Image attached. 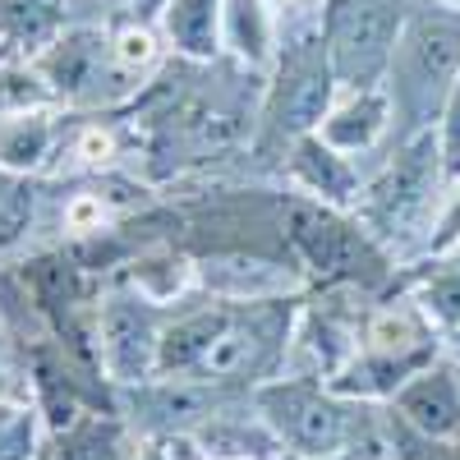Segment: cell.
<instances>
[{
	"mask_svg": "<svg viewBox=\"0 0 460 460\" xmlns=\"http://www.w3.org/2000/svg\"><path fill=\"white\" fill-rule=\"evenodd\" d=\"M56 143L51 111H23V115H0V171L5 175H32L42 171Z\"/></svg>",
	"mask_w": 460,
	"mask_h": 460,
	"instance_id": "9a60e30c",
	"label": "cell"
},
{
	"mask_svg": "<svg viewBox=\"0 0 460 460\" xmlns=\"http://www.w3.org/2000/svg\"><path fill=\"white\" fill-rule=\"evenodd\" d=\"M419 309H424V318L442 332H456L460 327V267H451V272H438L424 290H419Z\"/></svg>",
	"mask_w": 460,
	"mask_h": 460,
	"instance_id": "ffe728a7",
	"label": "cell"
},
{
	"mask_svg": "<svg viewBox=\"0 0 460 460\" xmlns=\"http://www.w3.org/2000/svg\"><path fill=\"white\" fill-rule=\"evenodd\" d=\"M433 5H460V0H433Z\"/></svg>",
	"mask_w": 460,
	"mask_h": 460,
	"instance_id": "83f0119b",
	"label": "cell"
},
{
	"mask_svg": "<svg viewBox=\"0 0 460 460\" xmlns=\"http://www.w3.org/2000/svg\"><path fill=\"white\" fill-rule=\"evenodd\" d=\"M258 419L277 433L281 451L299 460H341L359 447V405L336 396L327 382L286 377L253 396Z\"/></svg>",
	"mask_w": 460,
	"mask_h": 460,
	"instance_id": "7a4b0ae2",
	"label": "cell"
},
{
	"mask_svg": "<svg viewBox=\"0 0 460 460\" xmlns=\"http://www.w3.org/2000/svg\"><path fill=\"white\" fill-rule=\"evenodd\" d=\"M290 171H295V180L309 189L318 203H327V208H350V203L364 199L359 175H355L350 162H345V152H336V147L323 143L318 134L295 138V147H290Z\"/></svg>",
	"mask_w": 460,
	"mask_h": 460,
	"instance_id": "30bf717a",
	"label": "cell"
},
{
	"mask_svg": "<svg viewBox=\"0 0 460 460\" xmlns=\"http://www.w3.org/2000/svg\"><path fill=\"white\" fill-rule=\"evenodd\" d=\"M230 314L226 304L217 309H194L175 318L171 327H162V345H157V377H194L208 359V350L217 345V336L226 332Z\"/></svg>",
	"mask_w": 460,
	"mask_h": 460,
	"instance_id": "8fae6325",
	"label": "cell"
},
{
	"mask_svg": "<svg viewBox=\"0 0 460 460\" xmlns=\"http://www.w3.org/2000/svg\"><path fill=\"white\" fill-rule=\"evenodd\" d=\"M438 143H442V171L456 184L460 180V79L442 106V125H438Z\"/></svg>",
	"mask_w": 460,
	"mask_h": 460,
	"instance_id": "44dd1931",
	"label": "cell"
},
{
	"mask_svg": "<svg viewBox=\"0 0 460 460\" xmlns=\"http://www.w3.org/2000/svg\"><path fill=\"white\" fill-rule=\"evenodd\" d=\"M97 364L115 387H147L157 377L162 327L143 295H111L97 304Z\"/></svg>",
	"mask_w": 460,
	"mask_h": 460,
	"instance_id": "52a82bcc",
	"label": "cell"
},
{
	"mask_svg": "<svg viewBox=\"0 0 460 460\" xmlns=\"http://www.w3.org/2000/svg\"><path fill=\"white\" fill-rule=\"evenodd\" d=\"M405 19H410L405 0H327L318 28L327 42V60L336 69V84L350 93L382 88Z\"/></svg>",
	"mask_w": 460,
	"mask_h": 460,
	"instance_id": "3957f363",
	"label": "cell"
},
{
	"mask_svg": "<svg viewBox=\"0 0 460 460\" xmlns=\"http://www.w3.org/2000/svg\"><path fill=\"white\" fill-rule=\"evenodd\" d=\"M267 5H272V14H286V10H299L304 0H267Z\"/></svg>",
	"mask_w": 460,
	"mask_h": 460,
	"instance_id": "484cf974",
	"label": "cell"
},
{
	"mask_svg": "<svg viewBox=\"0 0 460 460\" xmlns=\"http://www.w3.org/2000/svg\"><path fill=\"white\" fill-rule=\"evenodd\" d=\"M56 28V0H0V37L10 47H37Z\"/></svg>",
	"mask_w": 460,
	"mask_h": 460,
	"instance_id": "e0dca14e",
	"label": "cell"
},
{
	"mask_svg": "<svg viewBox=\"0 0 460 460\" xmlns=\"http://www.w3.org/2000/svg\"><path fill=\"white\" fill-rule=\"evenodd\" d=\"M102 65H111V37H102L97 28H69L51 37L47 51L37 56V69H42L56 102L88 97L102 84Z\"/></svg>",
	"mask_w": 460,
	"mask_h": 460,
	"instance_id": "9c48e42d",
	"label": "cell"
},
{
	"mask_svg": "<svg viewBox=\"0 0 460 460\" xmlns=\"http://www.w3.org/2000/svg\"><path fill=\"white\" fill-rule=\"evenodd\" d=\"M460 79V14L456 10H410L387 69L392 115L405 120V138L442 120V106Z\"/></svg>",
	"mask_w": 460,
	"mask_h": 460,
	"instance_id": "6da1fadb",
	"label": "cell"
},
{
	"mask_svg": "<svg viewBox=\"0 0 460 460\" xmlns=\"http://www.w3.org/2000/svg\"><path fill=\"white\" fill-rule=\"evenodd\" d=\"M129 5H138V10H147V14H162L171 0H129Z\"/></svg>",
	"mask_w": 460,
	"mask_h": 460,
	"instance_id": "d4e9b609",
	"label": "cell"
},
{
	"mask_svg": "<svg viewBox=\"0 0 460 460\" xmlns=\"http://www.w3.org/2000/svg\"><path fill=\"white\" fill-rule=\"evenodd\" d=\"M0 364H10V341H5V332H0Z\"/></svg>",
	"mask_w": 460,
	"mask_h": 460,
	"instance_id": "4316f807",
	"label": "cell"
},
{
	"mask_svg": "<svg viewBox=\"0 0 460 460\" xmlns=\"http://www.w3.org/2000/svg\"><path fill=\"white\" fill-rule=\"evenodd\" d=\"M451 336H456V341H460V327H456V332H451Z\"/></svg>",
	"mask_w": 460,
	"mask_h": 460,
	"instance_id": "f1b7e54d",
	"label": "cell"
},
{
	"mask_svg": "<svg viewBox=\"0 0 460 460\" xmlns=\"http://www.w3.org/2000/svg\"><path fill=\"white\" fill-rule=\"evenodd\" d=\"M10 401H14V368L0 364V410H5Z\"/></svg>",
	"mask_w": 460,
	"mask_h": 460,
	"instance_id": "cb8c5ba5",
	"label": "cell"
},
{
	"mask_svg": "<svg viewBox=\"0 0 460 460\" xmlns=\"http://www.w3.org/2000/svg\"><path fill=\"white\" fill-rule=\"evenodd\" d=\"M56 93L47 88L37 60H0V115L51 111Z\"/></svg>",
	"mask_w": 460,
	"mask_h": 460,
	"instance_id": "2e32d148",
	"label": "cell"
},
{
	"mask_svg": "<svg viewBox=\"0 0 460 460\" xmlns=\"http://www.w3.org/2000/svg\"><path fill=\"white\" fill-rule=\"evenodd\" d=\"M106 217H111V203L102 194H74L65 203V230H74V235H102Z\"/></svg>",
	"mask_w": 460,
	"mask_h": 460,
	"instance_id": "603a6c76",
	"label": "cell"
},
{
	"mask_svg": "<svg viewBox=\"0 0 460 460\" xmlns=\"http://www.w3.org/2000/svg\"><path fill=\"white\" fill-rule=\"evenodd\" d=\"M221 47L235 51L240 65L267 69L277 56V14L267 0H226V23H221Z\"/></svg>",
	"mask_w": 460,
	"mask_h": 460,
	"instance_id": "5bb4252c",
	"label": "cell"
},
{
	"mask_svg": "<svg viewBox=\"0 0 460 460\" xmlns=\"http://www.w3.org/2000/svg\"><path fill=\"white\" fill-rule=\"evenodd\" d=\"M392 125V97L387 88H364V93H350L341 106L327 111V120L318 129L323 143H332L336 152H364L373 147Z\"/></svg>",
	"mask_w": 460,
	"mask_h": 460,
	"instance_id": "7c38bea8",
	"label": "cell"
},
{
	"mask_svg": "<svg viewBox=\"0 0 460 460\" xmlns=\"http://www.w3.org/2000/svg\"><path fill=\"white\" fill-rule=\"evenodd\" d=\"M442 180H447V171H442V143H438V134L424 129V134L405 138L401 152H396V162L382 171L364 189V199H359L368 226L377 230V235H387V240L414 235L419 221L429 217L433 194H438Z\"/></svg>",
	"mask_w": 460,
	"mask_h": 460,
	"instance_id": "5b68a950",
	"label": "cell"
},
{
	"mask_svg": "<svg viewBox=\"0 0 460 460\" xmlns=\"http://www.w3.org/2000/svg\"><path fill=\"white\" fill-rule=\"evenodd\" d=\"M162 60V42L157 32H152L147 23H125L111 32V65L115 74H129V79H143V74H152Z\"/></svg>",
	"mask_w": 460,
	"mask_h": 460,
	"instance_id": "ac0fdd59",
	"label": "cell"
},
{
	"mask_svg": "<svg viewBox=\"0 0 460 460\" xmlns=\"http://www.w3.org/2000/svg\"><path fill=\"white\" fill-rule=\"evenodd\" d=\"M60 456L65 460H120L125 442H120V429L111 419H74V424L60 433Z\"/></svg>",
	"mask_w": 460,
	"mask_h": 460,
	"instance_id": "d6986e66",
	"label": "cell"
},
{
	"mask_svg": "<svg viewBox=\"0 0 460 460\" xmlns=\"http://www.w3.org/2000/svg\"><path fill=\"white\" fill-rule=\"evenodd\" d=\"M392 419L424 442L456 447L460 442V373L451 364L419 368L392 396Z\"/></svg>",
	"mask_w": 460,
	"mask_h": 460,
	"instance_id": "ba28073f",
	"label": "cell"
},
{
	"mask_svg": "<svg viewBox=\"0 0 460 460\" xmlns=\"http://www.w3.org/2000/svg\"><path fill=\"white\" fill-rule=\"evenodd\" d=\"M221 23H226V0H171L162 10V32L171 51L184 60H217Z\"/></svg>",
	"mask_w": 460,
	"mask_h": 460,
	"instance_id": "4fadbf2b",
	"label": "cell"
},
{
	"mask_svg": "<svg viewBox=\"0 0 460 460\" xmlns=\"http://www.w3.org/2000/svg\"><path fill=\"white\" fill-rule=\"evenodd\" d=\"M336 69L327 60V42H323V28L309 37H295V42L281 51L277 65V79L267 84L262 97V125L272 138H304V134H318L327 111L336 106Z\"/></svg>",
	"mask_w": 460,
	"mask_h": 460,
	"instance_id": "277c9868",
	"label": "cell"
},
{
	"mask_svg": "<svg viewBox=\"0 0 460 460\" xmlns=\"http://www.w3.org/2000/svg\"><path fill=\"white\" fill-rule=\"evenodd\" d=\"M69 157L79 162V166H93V171L111 166V162H115V134H111L106 125H84L79 134H74Z\"/></svg>",
	"mask_w": 460,
	"mask_h": 460,
	"instance_id": "7402d4cb",
	"label": "cell"
},
{
	"mask_svg": "<svg viewBox=\"0 0 460 460\" xmlns=\"http://www.w3.org/2000/svg\"><path fill=\"white\" fill-rule=\"evenodd\" d=\"M286 240L327 281H373V277H382V258H377L373 240L359 235L336 208H327L318 199H290L286 203Z\"/></svg>",
	"mask_w": 460,
	"mask_h": 460,
	"instance_id": "8992f818",
	"label": "cell"
}]
</instances>
